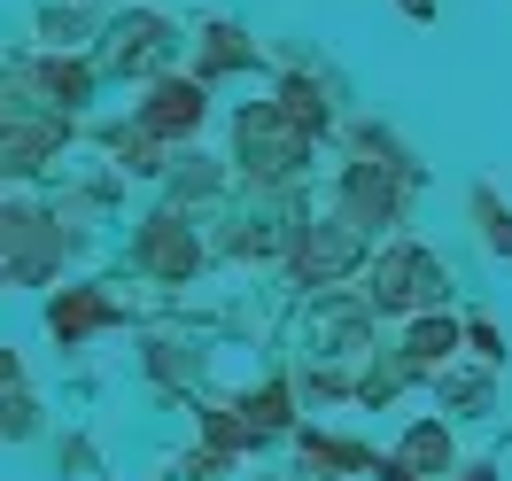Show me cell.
Segmentation results:
<instances>
[{
  "label": "cell",
  "mask_w": 512,
  "mask_h": 481,
  "mask_svg": "<svg viewBox=\"0 0 512 481\" xmlns=\"http://www.w3.org/2000/svg\"><path fill=\"white\" fill-rule=\"evenodd\" d=\"M326 466H373V458L350 443H326V435H303V474H326Z\"/></svg>",
  "instance_id": "12"
},
{
  "label": "cell",
  "mask_w": 512,
  "mask_h": 481,
  "mask_svg": "<svg viewBox=\"0 0 512 481\" xmlns=\"http://www.w3.org/2000/svg\"><path fill=\"white\" fill-rule=\"evenodd\" d=\"M474 210H481V233H489V249H505V257H512V218L497 210V194L481 187V194H474Z\"/></svg>",
  "instance_id": "13"
},
{
  "label": "cell",
  "mask_w": 512,
  "mask_h": 481,
  "mask_svg": "<svg viewBox=\"0 0 512 481\" xmlns=\"http://www.w3.org/2000/svg\"><path fill=\"white\" fill-rule=\"evenodd\" d=\"M55 249H63V233H55L47 218H32V210H8V280H39Z\"/></svg>",
  "instance_id": "5"
},
{
  "label": "cell",
  "mask_w": 512,
  "mask_h": 481,
  "mask_svg": "<svg viewBox=\"0 0 512 481\" xmlns=\"http://www.w3.org/2000/svg\"><path fill=\"white\" fill-rule=\"evenodd\" d=\"M140 264L148 272H163V280H179V272H194V241L179 218H148V233H140Z\"/></svg>",
  "instance_id": "7"
},
{
  "label": "cell",
  "mask_w": 512,
  "mask_h": 481,
  "mask_svg": "<svg viewBox=\"0 0 512 481\" xmlns=\"http://www.w3.org/2000/svg\"><path fill=\"white\" fill-rule=\"evenodd\" d=\"M466 481H497V474H489V466H474V474H466Z\"/></svg>",
  "instance_id": "17"
},
{
  "label": "cell",
  "mask_w": 512,
  "mask_h": 481,
  "mask_svg": "<svg viewBox=\"0 0 512 481\" xmlns=\"http://www.w3.org/2000/svg\"><path fill=\"white\" fill-rule=\"evenodd\" d=\"M396 466H412V474H443V466H450V435L435 427V419H419L412 435H404V450H396Z\"/></svg>",
  "instance_id": "8"
},
{
  "label": "cell",
  "mask_w": 512,
  "mask_h": 481,
  "mask_svg": "<svg viewBox=\"0 0 512 481\" xmlns=\"http://www.w3.org/2000/svg\"><path fill=\"white\" fill-rule=\"evenodd\" d=\"M450 350H458V326L450 319H419L412 334H404V357H412V365H443Z\"/></svg>",
  "instance_id": "10"
},
{
  "label": "cell",
  "mask_w": 512,
  "mask_h": 481,
  "mask_svg": "<svg viewBox=\"0 0 512 481\" xmlns=\"http://www.w3.org/2000/svg\"><path fill=\"white\" fill-rule=\"evenodd\" d=\"M365 233H373V218H365L357 202H342V210L326 218V233L311 225V241H303L295 272H303V280H334V272H350V264H357V249H365Z\"/></svg>",
  "instance_id": "3"
},
{
  "label": "cell",
  "mask_w": 512,
  "mask_h": 481,
  "mask_svg": "<svg viewBox=\"0 0 512 481\" xmlns=\"http://www.w3.org/2000/svg\"><path fill=\"white\" fill-rule=\"evenodd\" d=\"M194 125H202V78H163L156 94L140 101V132H156V140H179Z\"/></svg>",
  "instance_id": "4"
},
{
  "label": "cell",
  "mask_w": 512,
  "mask_h": 481,
  "mask_svg": "<svg viewBox=\"0 0 512 481\" xmlns=\"http://www.w3.org/2000/svg\"><path fill=\"white\" fill-rule=\"evenodd\" d=\"M280 101H288V109H295V117H303V125H311V132L326 125V109H319V94H311V86H303V78H295V86H288V94H280Z\"/></svg>",
  "instance_id": "14"
},
{
  "label": "cell",
  "mask_w": 512,
  "mask_h": 481,
  "mask_svg": "<svg viewBox=\"0 0 512 481\" xmlns=\"http://www.w3.org/2000/svg\"><path fill=\"white\" fill-rule=\"evenodd\" d=\"M443 288L450 280L427 249H388L381 272H373V303H381V311H419V303H435Z\"/></svg>",
  "instance_id": "2"
},
{
  "label": "cell",
  "mask_w": 512,
  "mask_h": 481,
  "mask_svg": "<svg viewBox=\"0 0 512 481\" xmlns=\"http://www.w3.org/2000/svg\"><path fill=\"white\" fill-rule=\"evenodd\" d=\"M171 47H179V39H171L163 16H132V24H117V47H109V55H117V70H156Z\"/></svg>",
  "instance_id": "6"
},
{
  "label": "cell",
  "mask_w": 512,
  "mask_h": 481,
  "mask_svg": "<svg viewBox=\"0 0 512 481\" xmlns=\"http://www.w3.org/2000/svg\"><path fill=\"white\" fill-rule=\"evenodd\" d=\"M466 342H474V350H481V357H489V365H497V357H505V342H497V326H481V319H474V326H466Z\"/></svg>",
  "instance_id": "16"
},
{
  "label": "cell",
  "mask_w": 512,
  "mask_h": 481,
  "mask_svg": "<svg viewBox=\"0 0 512 481\" xmlns=\"http://www.w3.org/2000/svg\"><path fill=\"white\" fill-rule=\"evenodd\" d=\"M24 86H47L55 101H86V70L78 63H32V70H16Z\"/></svg>",
  "instance_id": "11"
},
{
  "label": "cell",
  "mask_w": 512,
  "mask_h": 481,
  "mask_svg": "<svg viewBox=\"0 0 512 481\" xmlns=\"http://www.w3.org/2000/svg\"><path fill=\"white\" fill-rule=\"evenodd\" d=\"M225 63H249V47L233 32H210V70H225Z\"/></svg>",
  "instance_id": "15"
},
{
  "label": "cell",
  "mask_w": 512,
  "mask_h": 481,
  "mask_svg": "<svg viewBox=\"0 0 512 481\" xmlns=\"http://www.w3.org/2000/svg\"><path fill=\"white\" fill-rule=\"evenodd\" d=\"M303 156H311V125L295 117L288 101L241 109V163L256 179H288V171H303Z\"/></svg>",
  "instance_id": "1"
},
{
  "label": "cell",
  "mask_w": 512,
  "mask_h": 481,
  "mask_svg": "<svg viewBox=\"0 0 512 481\" xmlns=\"http://www.w3.org/2000/svg\"><path fill=\"white\" fill-rule=\"evenodd\" d=\"M47 319H55L63 342H78V334H94V326L109 319V303H101V295H55V311H47Z\"/></svg>",
  "instance_id": "9"
}]
</instances>
